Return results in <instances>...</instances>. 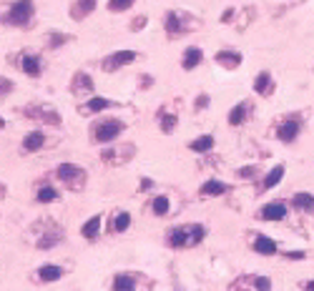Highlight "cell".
Wrapping results in <instances>:
<instances>
[{
    "mask_svg": "<svg viewBox=\"0 0 314 291\" xmlns=\"http://www.w3.org/2000/svg\"><path fill=\"white\" fill-rule=\"evenodd\" d=\"M33 10H35L33 0H15V3L10 5V10H8V15H3V20L10 23V25H25L33 18Z\"/></svg>",
    "mask_w": 314,
    "mask_h": 291,
    "instance_id": "1",
    "label": "cell"
},
{
    "mask_svg": "<svg viewBox=\"0 0 314 291\" xmlns=\"http://www.w3.org/2000/svg\"><path fill=\"white\" fill-rule=\"evenodd\" d=\"M124 128H126V123H124V120L111 118V120H101V123H98L93 136H96L98 143H111L113 138H119V136L124 133Z\"/></svg>",
    "mask_w": 314,
    "mask_h": 291,
    "instance_id": "2",
    "label": "cell"
},
{
    "mask_svg": "<svg viewBox=\"0 0 314 291\" xmlns=\"http://www.w3.org/2000/svg\"><path fill=\"white\" fill-rule=\"evenodd\" d=\"M299 131H302V120L299 118H287V120H282L277 126V138L282 143H294Z\"/></svg>",
    "mask_w": 314,
    "mask_h": 291,
    "instance_id": "3",
    "label": "cell"
},
{
    "mask_svg": "<svg viewBox=\"0 0 314 291\" xmlns=\"http://www.w3.org/2000/svg\"><path fill=\"white\" fill-rule=\"evenodd\" d=\"M138 56H136V51H116L113 56H108L106 60H103V68L106 70H119L121 65H128V63H133Z\"/></svg>",
    "mask_w": 314,
    "mask_h": 291,
    "instance_id": "4",
    "label": "cell"
},
{
    "mask_svg": "<svg viewBox=\"0 0 314 291\" xmlns=\"http://www.w3.org/2000/svg\"><path fill=\"white\" fill-rule=\"evenodd\" d=\"M56 176L61 178V181H65V183H83V178H86V174L78 169V166H73V163H61L58 166V171H56Z\"/></svg>",
    "mask_w": 314,
    "mask_h": 291,
    "instance_id": "5",
    "label": "cell"
},
{
    "mask_svg": "<svg viewBox=\"0 0 314 291\" xmlns=\"http://www.w3.org/2000/svg\"><path fill=\"white\" fill-rule=\"evenodd\" d=\"M264 221H284L287 219V206L282 203V201H271V203H266L264 209H261V214H259Z\"/></svg>",
    "mask_w": 314,
    "mask_h": 291,
    "instance_id": "6",
    "label": "cell"
},
{
    "mask_svg": "<svg viewBox=\"0 0 314 291\" xmlns=\"http://www.w3.org/2000/svg\"><path fill=\"white\" fill-rule=\"evenodd\" d=\"M254 251L261 254V256H274V254L279 251V246H277V241H274V238L259 233V236L254 238Z\"/></svg>",
    "mask_w": 314,
    "mask_h": 291,
    "instance_id": "7",
    "label": "cell"
},
{
    "mask_svg": "<svg viewBox=\"0 0 314 291\" xmlns=\"http://www.w3.org/2000/svg\"><path fill=\"white\" fill-rule=\"evenodd\" d=\"M20 65H23V73H25V75H30V78H38V75L43 73V60H41V56L28 53V56H23Z\"/></svg>",
    "mask_w": 314,
    "mask_h": 291,
    "instance_id": "8",
    "label": "cell"
},
{
    "mask_svg": "<svg viewBox=\"0 0 314 291\" xmlns=\"http://www.w3.org/2000/svg\"><path fill=\"white\" fill-rule=\"evenodd\" d=\"M43 143H46V136H43V131H30V133L23 138V151H25V153L41 151V148H43Z\"/></svg>",
    "mask_w": 314,
    "mask_h": 291,
    "instance_id": "9",
    "label": "cell"
},
{
    "mask_svg": "<svg viewBox=\"0 0 314 291\" xmlns=\"http://www.w3.org/2000/svg\"><path fill=\"white\" fill-rule=\"evenodd\" d=\"M201 58H204L201 48H196V46L186 48V51H184V58H181V65H184V70H193L196 65L201 63Z\"/></svg>",
    "mask_w": 314,
    "mask_h": 291,
    "instance_id": "10",
    "label": "cell"
},
{
    "mask_svg": "<svg viewBox=\"0 0 314 291\" xmlns=\"http://www.w3.org/2000/svg\"><path fill=\"white\" fill-rule=\"evenodd\" d=\"M96 8V0H75L73 8H70V18L73 20H83L88 13H93Z\"/></svg>",
    "mask_w": 314,
    "mask_h": 291,
    "instance_id": "11",
    "label": "cell"
},
{
    "mask_svg": "<svg viewBox=\"0 0 314 291\" xmlns=\"http://www.w3.org/2000/svg\"><path fill=\"white\" fill-rule=\"evenodd\" d=\"M292 206L299 209V211H304V214H309V211H314V196L307 193V191H299V193L292 196Z\"/></svg>",
    "mask_w": 314,
    "mask_h": 291,
    "instance_id": "12",
    "label": "cell"
},
{
    "mask_svg": "<svg viewBox=\"0 0 314 291\" xmlns=\"http://www.w3.org/2000/svg\"><path fill=\"white\" fill-rule=\"evenodd\" d=\"M206 236V229L201 224H188L186 226V246H199Z\"/></svg>",
    "mask_w": 314,
    "mask_h": 291,
    "instance_id": "13",
    "label": "cell"
},
{
    "mask_svg": "<svg viewBox=\"0 0 314 291\" xmlns=\"http://www.w3.org/2000/svg\"><path fill=\"white\" fill-rule=\"evenodd\" d=\"M216 63L224 68H239L242 65V53H234V51H219L216 53Z\"/></svg>",
    "mask_w": 314,
    "mask_h": 291,
    "instance_id": "14",
    "label": "cell"
},
{
    "mask_svg": "<svg viewBox=\"0 0 314 291\" xmlns=\"http://www.w3.org/2000/svg\"><path fill=\"white\" fill-rule=\"evenodd\" d=\"M61 276H63V269H61V266H56V264H46V266H41V269H38V279H41L43 284L58 281Z\"/></svg>",
    "mask_w": 314,
    "mask_h": 291,
    "instance_id": "15",
    "label": "cell"
},
{
    "mask_svg": "<svg viewBox=\"0 0 314 291\" xmlns=\"http://www.w3.org/2000/svg\"><path fill=\"white\" fill-rule=\"evenodd\" d=\"M73 93H83V91H93V78L88 73H75L73 83H70Z\"/></svg>",
    "mask_w": 314,
    "mask_h": 291,
    "instance_id": "16",
    "label": "cell"
},
{
    "mask_svg": "<svg viewBox=\"0 0 314 291\" xmlns=\"http://www.w3.org/2000/svg\"><path fill=\"white\" fill-rule=\"evenodd\" d=\"M113 291H136V279L131 274H116L113 276Z\"/></svg>",
    "mask_w": 314,
    "mask_h": 291,
    "instance_id": "17",
    "label": "cell"
},
{
    "mask_svg": "<svg viewBox=\"0 0 314 291\" xmlns=\"http://www.w3.org/2000/svg\"><path fill=\"white\" fill-rule=\"evenodd\" d=\"M226 191H229V186L224 181H216V178H209L201 186V196H224Z\"/></svg>",
    "mask_w": 314,
    "mask_h": 291,
    "instance_id": "18",
    "label": "cell"
},
{
    "mask_svg": "<svg viewBox=\"0 0 314 291\" xmlns=\"http://www.w3.org/2000/svg\"><path fill=\"white\" fill-rule=\"evenodd\" d=\"M166 241H169L171 248H186V226H176V229H171L169 236H166Z\"/></svg>",
    "mask_w": 314,
    "mask_h": 291,
    "instance_id": "19",
    "label": "cell"
},
{
    "mask_svg": "<svg viewBox=\"0 0 314 291\" xmlns=\"http://www.w3.org/2000/svg\"><path fill=\"white\" fill-rule=\"evenodd\" d=\"M247 116H249V106L239 103V106H234L229 111V123H231V126H242V123L247 120Z\"/></svg>",
    "mask_w": 314,
    "mask_h": 291,
    "instance_id": "20",
    "label": "cell"
},
{
    "mask_svg": "<svg viewBox=\"0 0 314 291\" xmlns=\"http://www.w3.org/2000/svg\"><path fill=\"white\" fill-rule=\"evenodd\" d=\"M284 178V166H274V169L264 176V183L261 188H274V186H279V181Z\"/></svg>",
    "mask_w": 314,
    "mask_h": 291,
    "instance_id": "21",
    "label": "cell"
},
{
    "mask_svg": "<svg viewBox=\"0 0 314 291\" xmlns=\"http://www.w3.org/2000/svg\"><path fill=\"white\" fill-rule=\"evenodd\" d=\"M98 231H101V216H91V219L83 224V229H81L83 238H88V241H93V238L98 236Z\"/></svg>",
    "mask_w": 314,
    "mask_h": 291,
    "instance_id": "22",
    "label": "cell"
},
{
    "mask_svg": "<svg viewBox=\"0 0 314 291\" xmlns=\"http://www.w3.org/2000/svg\"><path fill=\"white\" fill-rule=\"evenodd\" d=\"M61 238H63V231H61V229H51L46 236L38 238V248H51V246H56Z\"/></svg>",
    "mask_w": 314,
    "mask_h": 291,
    "instance_id": "23",
    "label": "cell"
},
{
    "mask_svg": "<svg viewBox=\"0 0 314 291\" xmlns=\"http://www.w3.org/2000/svg\"><path fill=\"white\" fill-rule=\"evenodd\" d=\"M254 91H256L259 96H266V93L271 91V75H269L266 70H261V73L256 75V80H254Z\"/></svg>",
    "mask_w": 314,
    "mask_h": 291,
    "instance_id": "24",
    "label": "cell"
},
{
    "mask_svg": "<svg viewBox=\"0 0 314 291\" xmlns=\"http://www.w3.org/2000/svg\"><path fill=\"white\" fill-rule=\"evenodd\" d=\"M211 146H214V136H199V138H193V141L188 143V148H191L193 153H206Z\"/></svg>",
    "mask_w": 314,
    "mask_h": 291,
    "instance_id": "25",
    "label": "cell"
},
{
    "mask_svg": "<svg viewBox=\"0 0 314 291\" xmlns=\"http://www.w3.org/2000/svg\"><path fill=\"white\" fill-rule=\"evenodd\" d=\"M166 33L169 35H179V33H184V28H181V18H179V13H166Z\"/></svg>",
    "mask_w": 314,
    "mask_h": 291,
    "instance_id": "26",
    "label": "cell"
},
{
    "mask_svg": "<svg viewBox=\"0 0 314 291\" xmlns=\"http://www.w3.org/2000/svg\"><path fill=\"white\" fill-rule=\"evenodd\" d=\"M169 206H171V203H169L166 196H156V198L151 201V211H153L156 216H166V214H169Z\"/></svg>",
    "mask_w": 314,
    "mask_h": 291,
    "instance_id": "27",
    "label": "cell"
},
{
    "mask_svg": "<svg viewBox=\"0 0 314 291\" xmlns=\"http://www.w3.org/2000/svg\"><path fill=\"white\" fill-rule=\"evenodd\" d=\"M108 106H111V101H106V98H101V96H93V98L86 103L83 113H98V111H106Z\"/></svg>",
    "mask_w": 314,
    "mask_h": 291,
    "instance_id": "28",
    "label": "cell"
},
{
    "mask_svg": "<svg viewBox=\"0 0 314 291\" xmlns=\"http://www.w3.org/2000/svg\"><path fill=\"white\" fill-rule=\"evenodd\" d=\"M35 198L41 201V203H51V201L58 198V191H56L53 186H41V188H38V196H35Z\"/></svg>",
    "mask_w": 314,
    "mask_h": 291,
    "instance_id": "29",
    "label": "cell"
},
{
    "mask_svg": "<svg viewBox=\"0 0 314 291\" xmlns=\"http://www.w3.org/2000/svg\"><path fill=\"white\" fill-rule=\"evenodd\" d=\"M111 226H113L116 231H119V233H124V231L131 226V214H128V211H121L119 216H116V221H113Z\"/></svg>",
    "mask_w": 314,
    "mask_h": 291,
    "instance_id": "30",
    "label": "cell"
},
{
    "mask_svg": "<svg viewBox=\"0 0 314 291\" xmlns=\"http://www.w3.org/2000/svg\"><path fill=\"white\" fill-rule=\"evenodd\" d=\"M176 123H179L176 116H171V113H161V131H164V133H174Z\"/></svg>",
    "mask_w": 314,
    "mask_h": 291,
    "instance_id": "31",
    "label": "cell"
},
{
    "mask_svg": "<svg viewBox=\"0 0 314 291\" xmlns=\"http://www.w3.org/2000/svg\"><path fill=\"white\" fill-rule=\"evenodd\" d=\"M136 0H108V10L111 13H121V10H128Z\"/></svg>",
    "mask_w": 314,
    "mask_h": 291,
    "instance_id": "32",
    "label": "cell"
},
{
    "mask_svg": "<svg viewBox=\"0 0 314 291\" xmlns=\"http://www.w3.org/2000/svg\"><path fill=\"white\" fill-rule=\"evenodd\" d=\"M65 40H68V35H63V33H48V46L51 48H61Z\"/></svg>",
    "mask_w": 314,
    "mask_h": 291,
    "instance_id": "33",
    "label": "cell"
},
{
    "mask_svg": "<svg viewBox=\"0 0 314 291\" xmlns=\"http://www.w3.org/2000/svg\"><path fill=\"white\" fill-rule=\"evenodd\" d=\"M254 289L256 291H271V279L269 276H254Z\"/></svg>",
    "mask_w": 314,
    "mask_h": 291,
    "instance_id": "34",
    "label": "cell"
},
{
    "mask_svg": "<svg viewBox=\"0 0 314 291\" xmlns=\"http://www.w3.org/2000/svg\"><path fill=\"white\" fill-rule=\"evenodd\" d=\"M13 91V80L10 78H3V75H0V98H3V96H8Z\"/></svg>",
    "mask_w": 314,
    "mask_h": 291,
    "instance_id": "35",
    "label": "cell"
},
{
    "mask_svg": "<svg viewBox=\"0 0 314 291\" xmlns=\"http://www.w3.org/2000/svg\"><path fill=\"white\" fill-rule=\"evenodd\" d=\"M256 174H259L256 166H244V169H239V176H242V178H254Z\"/></svg>",
    "mask_w": 314,
    "mask_h": 291,
    "instance_id": "36",
    "label": "cell"
},
{
    "mask_svg": "<svg viewBox=\"0 0 314 291\" xmlns=\"http://www.w3.org/2000/svg\"><path fill=\"white\" fill-rule=\"evenodd\" d=\"M206 106H209V96H206V93H204V96H199V98H196V108H201V111H204Z\"/></svg>",
    "mask_w": 314,
    "mask_h": 291,
    "instance_id": "37",
    "label": "cell"
},
{
    "mask_svg": "<svg viewBox=\"0 0 314 291\" xmlns=\"http://www.w3.org/2000/svg\"><path fill=\"white\" fill-rule=\"evenodd\" d=\"M287 259H294V261H302V259H304V251H287Z\"/></svg>",
    "mask_w": 314,
    "mask_h": 291,
    "instance_id": "38",
    "label": "cell"
},
{
    "mask_svg": "<svg viewBox=\"0 0 314 291\" xmlns=\"http://www.w3.org/2000/svg\"><path fill=\"white\" fill-rule=\"evenodd\" d=\"M151 186H153V181H151V178H141V191H148Z\"/></svg>",
    "mask_w": 314,
    "mask_h": 291,
    "instance_id": "39",
    "label": "cell"
},
{
    "mask_svg": "<svg viewBox=\"0 0 314 291\" xmlns=\"http://www.w3.org/2000/svg\"><path fill=\"white\" fill-rule=\"evenodd\" d=\"M231 15H234V10H231V8H229V10H226V13H224V15H221V20H224V23H226V20H231Z\"/></svg>",
    "mask_w": 314,
    "mask_h": 291,
    "instance_id": "40",
    "label": "cell"
},
{
    "mask_svg": "<svg viewBox=\"0 0 314 291\" xmlns=\"http://www.w3.org/2000/svg\"><path fill=\"white\" fill-rule=\"evenodd\" d=\"M143 23H146V18H138V20H136V25H133V30H141V28H143Z\"/></svg>",
    "mask_w": 314,
    "mask_h": 291,
    "instance_id": "41",
    "label": "cell"
},
{
    "mask_svg": "<svg viewBox=\"0 0 314 291\" xmlns=\"http://www.w3.org/2000/svg\"><path fill=\"white\" fill-rule=\"evenodd\" d=\"M304 289H307V291H314V281H307V284H304Z\"/></svg>",
    "mask_w": 314,
    "mask_h": 291,
    "instance_id": "42",
    "label": "cell"
},
{
    "mask_svg": "<svg viewBox=\"0 0 314 291\" xmlns=\"http://www.w3.org/2000/svg\"><path fill=\"white\" fill-rule=\"evenodd\" d=\"M0 128H5V120L3 118H0Z\"/></svg>",
    "mask_w": 314,
    "mask_h": 291,
    "instance_id": "43",
    "label": "cell"
}]
</instances>
